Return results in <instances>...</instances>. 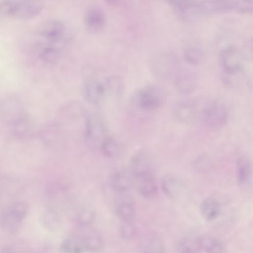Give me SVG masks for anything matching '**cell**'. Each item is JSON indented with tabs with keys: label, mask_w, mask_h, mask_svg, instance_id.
Wrapping results in <instances>:
<instances>
[{
	"label": "cell",
	"mask_w": 253,
	"mask_h": 253,
	"mask_svg": "<svg viewBox=\"0 0 253 253\" xmlns=\"http://www.w3.org/2000/svg\"><path fill=\"white\" fill-rule=\"evenodd\" d=\"M38 35L46 41V44L57 46L67 40L66 30L61 22L50 20L42 24L38 29Z\"/></svg>",
	"instance_id": "cell-12"
},
{
	"label": "cell",
	"mask_w": 253,
	"mask_h": 253,
	"mask_svg": "<svg viewBox=\"0 0 253 253\" xmlns=\"http://www.w3.org/2000/svg\"><path fill=\"white\" fill-rule=\"evenodd\" d=\"M185 62L191 66H198L205 61V57L203 52L196 48L186 49L183 54Z\"/></svg>",
	"instance_id": "cell-21"
},
{
	"label": "cell",
	"mask_w": 253,
	"mask_h": 253,
	"mask_svg": "<svg viewBox=\"0 0 253 253\" xmlns=\"http://www.w3.org/2000/svg\"><path fill=\"white\" fill-rule=\"evenodd\" d=\"M150 161L142 152L134 155L131 162V174L132 184L143 197L151 198L158 192V187L154 177Z\"/></svg>",
	"instance_id": "cell-2"
},
{
	"label": "cell",
	"mask_w": 253,
	"mask_h": 253,
	"mask_svg": "<svg viewBox=\"0 0 253 253\" xmlns=\"http://www.w3.org/2000/svg\"><path fill=\"white\" fill-rule=\"evenodd\" d=\"M106 24V16L103 11L97 6L88 9L84 16V24L86 30L91 33L102 31Z\"/></svg>",
	"instance_id": "cell-14"
},
{
	"label": "cell",
	"mask_w": 253,
	"mask_h": 253,
	"mask_svg": "<svg viewBox=\"0 0 253 253\" xmlns=\"http://www.w3.org/2000/svg\"><path fill=\"white\" fill-rule=\"evenodd\" d=\"M175 83L177 88L180 91L184 93H189L195 87V75L188 70H181L177 73Z\"/></svg>",
	"instance_id": "cell-19"
},
{
	"label": "cell",
	"mask_w": 253,
	"mask_h": 253,
	"mask_svg": "<svg viewBox=\"0 0 253 253\" xmlns=\"http://www.w3.org/2000/svg\"><path fill=\"white\" fill-rule=\"evenodd\" d=\"M236 176L239 185L243 188L249 187L252 181V165L245 156L239 157L236 162Z\"/></svg>",
	"instance_id": "cell-15"
},
{
	"label": "cell",
	"mask_w": 253,
	"mask_h": 253,
	"mask_svg": "<svg viewBox=\"0 0 253 253\" xmlns=\"http://www.w3.org/2000/svg\"><path fill=\"white\" fill-rule=\"evenodd\" d=\"M59 218L57 213L52 210L45 211L41 217L42 225L45 228L54 230L57 228L59 223Z\"/></svg>",
	"instance_id": "cell-23"
},
{
	"label": "cell",
	"mask_w": 253,
	"mask_h": 253,
	"mask_svg": "<svg viewBox=\"0 0 253 253\" xmlns=\"http://www.w3.org/2000/svg\"><path fill=\"white\" fill-rule=\"evenodd\" d=\"M43 7V0H2L0 1V15L29 20L37 16Z\"/></svg>",
	"instance_id": "cell-4"
},
{
	"label": "cell",
	"mask_w": 253,
	"mask_h": 253,
	"mask_svg": "<svg viewBox=\"0 0 253 253\" xmlns=\"http://www.w3.org/2000/svg\"><path fill=\"white\" fill-rule=\"evenodd\" d=\"M252 10V0H201L187 3L180 11L197 15H209L230 12L249 13Z\"/></svg>",
	"instance_id": "cell-1"
},
{
	"label": "cell",
	"mask_w": 253,
	"mask_h": 253,
	"mask_svg": "<svg viewBox=\"0 0 253 253\" xmlns=\"http://www.w3.org/2000/svg\"><path fill=\"white\" fill-rule=\"evenodd\" d=\"M166 100L164 90L157 85H149L140 89L134 98L136 107L144 111H152L162 106Z\"/></svg>",
	"instance_id": "cell-7"
},
{
	"label": "cell",
	"mask_w": 253,
	"mask_h": 253,
	"mask_svg": "<svg viewBox=\"0 0 253 253\" xmlns=\"http://www.w3.org/2000/svg\"><path fill=\"white\" fill-rule=\"evenodd\" d=\"M82 93L89 103L97 104L106 97H114V92L109 77L101 80L91 79L85 81L82 87Z\"/></svg>",
	"instance_id": "cell-8"
},
{
	"label": "cell",
	"mask_w": 253,
	"mask_h": 253,
	"mask_svg": "<svg viewBox=\"0 0 253 253\" xmlns=\"http://www.w3.org/2000/svg\"><path fill=\"white\" fill-rule=\"evenodd\" d=\"M28 211V205L26 202L19 201L12 204L1 214L0 222L2 227L9 233L16 232Z\"/></svg>",
	"instance_id": "cell-9"
},
{
	"label": "cell",
	"mask_w": 253,
	"mask_h": 253,
	"mask_svg": "<svg viewBox=\"0 0 253 253\" xmlns=\"http://www.w3.org/2000/svg\"><path fill=\"white\" fill-rule=\"evenodd\" d=\"M199 211L203 218L207 221H212L219 216L221 206L214 198H207L201 202Z\"/></svg>",
	"instance_id": "cell-16"
},
{
	"label": "cell",
	"mask_w": 253,
	"mask_h": 253,
	"mask_svg": "<svg viewBox=\"0 0 253 253\" xmlns=\"http://www.w3.org/2000/svg\"><path fill=\"white\" fill-rule=\"evenodd\" d=\"M219 61L222 71L228 75H236L242 72L244 67L243 56L240 51L234 46L222 49L219 53Z\"/></svg>",
	"instance_id": "cell-11"
},
{
	"label": "cell",
	"mask_w": 253,
	"mask_h": 253,
	"mask_svg": "<svg viewBox=\"0 0 253 253\" xmlns=\"http://www.w3.org/2000/svg\"><path fill=\"white\" fill-rule=\"evenodd\" d=\"M228 120V112L221 101L206 100L199 109L198 121L208 128L217 130L223 128Z\"/></svg>",
	"instance_id": "cell-5"
},
{
	"label": "cell",
	"mask_w": 253,
	"mask_h": 253,
	"mask_svg": "<svg viewBox=\"0 0 253 253\" xmlns=\"http://www.w3.org/2000/svg\"><path fill=\"white\" fill-rule=\"evenodd\" d=\"M161 186L164 193L170 199L178 197L182 190V183L172 175L167 174L162 177Z\"/></svg>",
	"instance_id": "cell-18"
},
{
	"label": "cell",
	"mask_w": 253,
	"mask_h": 253,
	"mask_svg": "<svg viewBox=\"0 0 253 253\" xmlns=\"http://www.w3.org/2000/svg\"><path fill=\"white\" fill-rule=\"evenodd\" d=\"M84 137L89 147L99 149L108 137L104 122L98 115L92 114L87 116L85 122Z\"/></svg>",
	"instance_id": "cell-10"
},
{
	"label": "cell",
	"mask_w": 253,
	"mask_h": 253,
	"mask_svg": "<svg viewBox=\"0 0 253 253\" xmlns=\"http://www.w3.org/2000/svg\"><path fill=\"white\" fill-rule=\"evenodd\" d=\"M173 113L177 120L185 124L198 121L199 109L196 103L191 101H182L176 104Z\"/></svg>",
	"instance_id": "cell-13"
},
{
	"label": "cell",
	"mask_w": 253,
	"mask_h": 253,
	"mask_svg": "<svg viewBox=\"0 0 253 253\" xmlns=\"http://www.w3.org/2000/svg\"><path fill=\"white\" fill-rule=\"evenodd\" d=\"M93 218V213L88 210L83 211L79 214L78 218L80 222L84 225L89 224Z\"/></svg>",
	"instance_id": "cell-25"
},
{
	"label": "cell",
	"mask_w": 253,
	"mask_h": 253,
	"mask_svg": "<svg viewBox=\"0 0 253 253\" xmlns=\"http://www.w3.org/2000/svg\"><path fill=\"white\" fill-rule=\"evenodd\" d=\"M100 150L107 157L113 158L117 157L120 153V147L117 142L108 136L102 144Z\"/></svg>",
	"instance_id": "cell-22"
},
{
	"label": "cell",
	"mask_w": 253,
	"mask_h": 253,
	"mask_svg": "<svg viewBox=\"0 0 253 253\" xmlns=\"http://www.w3.org/2000/svg\"><path fill=\"white\" fill-rule=\"evenodd\" d=\"M110 184L112 188L118 192L127 191L132 184L131 173L124 170L115 172L111 176Z\"/></svg>",
	"instance_id": "cell-17"
},
{
	"label": "cell",
	"mask_w": 253,
	"mask_h": 253,
	"mask_svg": "<svg viewBox=\"0 0 253 253\" xmlns=\"http://www.w3.org/2000/svg\"><path fill=\"white\" fill-rule=\"evenodd\" d=\"M178 250L183 253H224L226 247L216 238L202 235L183 240Z\"/></svg>",
	"instance_id": "cell-6"
},
{
	"label": "cell",
	"mask_w": 253,
	"mask_h": 253,
	"mask_svg": "<svg viewBox=\"0 0 253 253\" xmlns=\"http://www.w3.org/2000/svg\"><path fill=\"white\" fill-rule=\"evenodd\" d=\"M116 213L122 221H132L135 210L132 200L127 197L121 199L116 207Z\"/></svg>",
	"instance_id": "cell-20"
},
{
	"label": "cell",
	"mask_w": 253,
	"mask_h": 253,
	"mask_svg": "<svg viewBox=\"0 0 253 253\" xmlns=\"http://www.w3.org/2000/svg\"><path fill=\"white\" fill-rule=\"evenodd\" d=\"M120 233L122 238L126 240L132 238L135 234V228L132 221H122Z\"/></svg>",
	"instance_id": "cell-24"
},
{
	"label": "cell",
	"mask_w": 253,
	"mask_h": 253,
	"mask_svg": "<svg viewBox=\"0 0 253 253\" xmlns=\"http://www.w3.org/2000/svg\"><path fill=\"white\" fill-rule=\"evenodd\" d=\"M103 239L95 229L84 225L62 243L60 250L66 253L98 252L103 248Z\"/></svg>",
	"instance_id": "cell-3"
},
{
	"label": "cell",
	"mask_w": 253,
	"mask_h": 253,
	"mask_svg": "<svg viewBox=\"0 0 253 253\" xmlns=\"http://www.w3.org/2000/svg\"><path fill=\"white\" fill-rule=\"evenodd\" d=\"M105 1L111 5H115L117 4L120 0H105Z\"/></svg>",
	"instance_id": "cell-26"
}]
</instances>
